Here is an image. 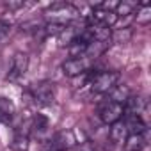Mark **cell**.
<instances>
[{
  "instance_id": "6da1fadb",
  "label": "cell",
  "mask_w": 151,
  "mask_h": 151,
  "mask_svg": "<svg viewBox=\"0 0 151 151\" xmlns=\"http://www.w3.org/2000/svg\"><path fill=\"white\" fill-rule=\"evenodd\" d=\"M119 78L121 75L117 71H98L91 75V78L87 80V86L96 94H107L114 86L119 84Z\"/></svg>"
},
{
  "instance_id": "7a4b0ae2",
  "label": "cell",
  "mask_w": 151,
  "mask_h": 151,
  "mask_svg": "<svg viewBox=\"0 0 151 151\" xmlns=\"http://www.w3.org/2000/svg\"><path fill=\"white\" fill-rule=\"evenodd\" d=\"M29 94H30V98L34 100L36 105L48 107L55 100V84L50 82V80H41V82H37L30 87Z\"/></svg>"
},
{
  "instance_id": "3957f363",
  "label": "cell",
  "mask_w": 151,
  "mask_h": 151,
  "mask_svg": "<svg viewBox=\"0 0 151 151\" xmlns=\"http://www.w3.org/2000/svg\"><path fill=\"white\" fill-rule=\"evenodd\" d=\"M45 14H48V16L52 18V22L66 23V25H68V22L75 20L80 13H78V9L75 7L73 4H68V2H55V4H52V6L45 11Z\"/></svg>"
},
{
  "instance_id": "277c9868",
  "label": "cell",
  "mask_w": 151,
  "mask_h": 151,
  "mask_svg": "<svg viewBox=\"0 0 151 151\" xmlns=\"http://www.w3.org/2000/svg\"><path fill=\"white\" fill-rule=\"evenodd\" d=\"M98 116H100L101 123H105V124H114V123H117V121L123 119V116H124V107L119 105V103H114V101H110V100H105V101L100 103V107H98Z\"/></svg>"
},
{
  "instance_id": "5b68a950",
  "label": "cell",
  "mask_w": 151,
  "mask_h": 151,
  "mask_svg": "<svg viewBox=\"0 0 151 151\" xmlns=\"http://www.w3.org/2000/svg\"><path fill=\"white\" fill-rule=\"evenodd\" d=\"M89 59L86 57H78V59H68L62 62V73L66 75V77H80V75H84L87 69H89Z\"/></svg>"
},
{
  "instance_id": "8992f818",
  "label": "cell",
  "mask_w": 151,
  "mask_h": 151,
  "mask_svg": "<svg viewBox=\"0 0 151 151\" xmlns=\"http://www.w3.org/2000/svg\"><path fill=\"white\" fill-rule=\"evenodd\" d=\"M117 16H116V13H114V9H107V7H103V6H96L94 9H93V13H91V20L89 22H94V23H100V25H103V27H107V29H112L116 23H117Z\"/></svg>"
},
{
  "instance_id": "52a82bcc",
  "label": "cell",
  "mask_w": 151,
  "mask_h": 151,
  "mask_svg": "<svg viewBox=\"0 0 151 151\" xmlns=\"http://www.w3.org/2000/svg\"><path fill=\"white\" fill-rule=\"evenodd\" d=\"M27 69H29V55L23 53V52H16L14 57H13V62H11V69H9V75H7V80L22 78L27 73Z\"/></svg>"
},
{
  "instance_id": "ba28073f",
  "label": "cell",
  "mask_w": 151,
  "mask_h": 151,
  "mask_svg": "<svg viewBox=\"0 0 151 151\" xmlns=\"http://www.w3.org/2000/svg\"><path fill=\"white\" fill-rule=\"evenodd\" d=\"M109 100L110 101H114V103H119V105H123L124 107V103L128 101V98L132 96V91H130V87L128 86H121V84H117V86H114L109 93Z\"/></svg>"
},
{
  "instance_id": "9c48e42d",
  "label": "cell",
  "mask_w": 151,
  "mask_h": 151,
  "mask_svg": "<svg viewBox=\"0 0 151 151\" xmlns=\"http://www.w3.org/2000/svg\"><path fill=\"white\" fill-rule=\"evenodd\" d=\"M128 135H130V133H128V128H126V124H124V121H123V119H121V121H117V123H114V124H110L109 137H110V140H112L114 144L123 146Z\"/></svg>"
},
{
  "instance_id": "30bf717a",
  "label": "cell",
  "mask_w": 151,
  "mask_h": 151,
  "mask_svg": "<svg viewBox=\"0 0 151 151\" xmlns=\"http://www.w3.org/2000/svg\"><path fill=\"white\" fill-rule=\"evenodd\" d=\"M29 146H30V140H29V133L23 132L22 128L16 130V133L13 135L11 142H9V147L13 151H29Z\"/></svg>"
},
{
  "instance_id": "8fae6325",
  "label": "cell",
  "mask_w": 151,
  "mask_h": 151,
  "mask_svg": "<svg viewBox=\"0 0 151 151\" xmlns=\"http://www.w3.org/2000/svg\"><path fill=\"white\" fill-rule=\"evenodd\" d=\"M16 114V109H14V103L7 98H0V123L4 124H9L13 121Z\"/></svg>"
},
{
  "instance_id": "7c38bea8",
  "label": "cell",
  "mask_w": 151,
  "mask_h": 151,
  "mask_svg": "<svg viewBox=\"0 0 151 151\" xmlns=\"http://www.w3.org/2000/svg\"><path fill=\"white\" fill-rule=\"evenodd\" d=\"M124 124L128 128V133H144L147 130V124L144 119L137 117V116H130V114H124Z\"/></svg>"
},
{
  "instance_id": "4fadbf2b",
  "label": "cell",
  "mask_w": 151,
  "mask_h": 151,
  "mask_svg": "<svg viewBox=\"0 0 151 151\" xmlns=\"http://www.w3.org/2000/svg\"><path fill=\"white\" fill-rule=\"evenodd\" d=\"M48 126H50V121L48 117H45L43 114H37L30 119V132L36 135V137H41L48 132Z\"/></svg>"
},
{
  "instance_id": "5bb4252c",
  "label": "cell",
  "mask_w": 151,
  "mask_h": 151,
  "mask_svg": "<svg viewBox=\"0 0 151 151\" xmlns=\"http://www.w3.org/2000/svg\"><path fill=\"white\" fill-rule=\"evenodd\" d=\"M123 146H124V151H142L146 146V137L144 133H130Z\"/></svg>"
},
{
  "instance_id": "9a60e30c",
  "label": "cell",
  "mask_w": 151,
  "mask_h": 151,
  "mask_svg": "<svg viewBox=\"0 0 151 151\" xmlns=\"http://www.w3.org/2000/svg\"><path fill=\"white\" fill-rule=\"evenodd\" d=\"M137 7H139V4L128 2V0H123V2H117V4H116L114 13H116L117 18H119V16H132V14H135Z\"/></svg>"
},
{
  "instance_id": "2e32d148",
  "label": "cell",
  "mask_w": 151,
  "mask_h": 151,
  "mask_svg": "<svg viewBox=\"0 0 151 151\" xmlns=\"http://www.w3.org/2000/svg\"><path fill=\"white\" fill-rule=\"evenodd\" d=\"M135 20L139 25H147L151 22V6L149 4H139L137 11H135Z\"/></svg>"
},
{
  "instance_id": "e0dca14e",
  "label": "cell",
  "mask_w": 151,
  "mask_h": 151,
  "mask_svg": "<svg viewBox=\"0 0 151 151\" xmlns=\"http://www.w3.org/2000/svg\"><path fill=\"white\" fill-rule=\"evenodd\" d=\"M11 29H13L11 22H7V20H0V45H2V43L7 39V36L11 34Z\"/></svg>"
},
{
  "instance_id": "ac0fdd59",
  "label": "cell",
  "mask_w": 151,
  "mask_h": 151,
  "mask_svg": "<svg viewBox=\"0 0 151 151\" xmlns=\"http://www.w3.org/2000/svg\"><path fill=\"white\" fill-rule=\"evenodd\" d=\"M78 151H96V147L91 140H84L78 144Z\"/></svg>"
},
{
  "instance_id": "d6986e66",
  "label": "cell",
  "mask_w": 151,
  "mask_h": 151,
  "mask_svg": "<svg viewBox=\"0 0 151 151\" xmlns=\"http://www.w3.org/2000/svg\"><path fill=\"white\" fill-rule=\"evenodd\" d=\"M4 6H6L7 9H13V11H14V9H22V7L25 6V2H6Z\"/></svg>"
}]
</instances>
